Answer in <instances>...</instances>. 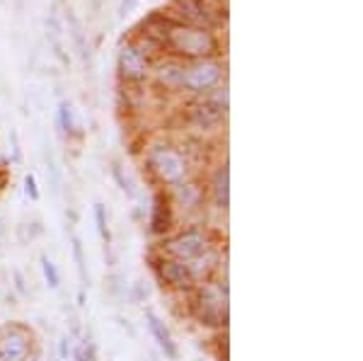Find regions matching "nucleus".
Returning a JSON list of instances; mask_svg holds the SVG:
<instances>
[{
    "label": "nucleus",
    "instance_id": "obj_4",
    "mask_svg": "<svg viewBox=\"0 0 363 361\" xmlns=\"http://www.w3.org/2000/svg\"><path fill=\"white\" fill-rule=\"evenodd\" d=\"M203 245H206V240H203L201 233H186V235H179L177 240L169 243V250L179 260H194L196 255H201Z\"/></svg>",
    "mask_w": 363,
    "mask_h": 361
},
{
    "label": "nucleus",
    "instance_id": "obj_9",
    "mask_svg": "<svg viewBox=\"0 0 363 361\" xmlns=\"http://www.w3.org/2000/svg\"><path fill=\"white\" fill-rule=\"evenodd\" d=\"M216 191H218V201L228 204V170H220L216 177Z\"/></svg>",
    "mask_w": 363,
    "mask_h": 361
},
{
    "label": "nucleus",
    "instance_id": "obj_10",
    "mask_svg": "<svg viewBox=\"0 0 363 361\" xmlns=\"http://www.w3.org/2000/svg\"><path fill=\"white\" fill-rule=\"evenodd\" d=\"M42 267H44V277H46V282L51 284V287H58V272H56V267H54V262H49V260H42Z\"/></svg>",
    "mask_w": 363,
    "mask_h": 361
},
{
    "label": "nucleus",
    "instance_id": "obj_11",
    "mask_svg": "<svg viewBox=\"0 0 363 361\" xmlns=\"http://www.w3.org/2000/svg\"><path fill=\"white\" fill-rule=\"evenodd\" d=\"M25 184H27V194H32L34 199H37L39 194H37V189H34V177H27V179H25Z\"/></svg>",
    "mask_w": 363,
    "mask_h": 361
},
{
    "label": "nucleus",
    "instance_id": "obj_2",
    "mask_svg": "<svg viewBox=\"0 0 363 361\" xmlns=\"http://www.w3.org/2000/svg\"><path fill=\"white\" fill-rule=\"evenodd\" d=\"M218 78H220V68L216 63H199V66H191L179 73V83L196 92L213 87L218 83Z\"/></svg>",
    "mask_w": 363,
    "mask_h": 361
},
{
    "label": "nucleus",
    "instance_id": "obj_1",
    "mask_svg": "<svg viewBox=\"0 0 363 361\" xmlns=\"http://www.w3.org/2000/svg\"><path fill=\"white\" fill-rule=\"evenodd\" d=\"M165 44L172 51L184 56H208L211 51H216V39L208 32L196 27H182V25L169 27Z\"/></svg>",
    "mask_w": 363,
    "mask_h": 361
},
{
    "label": "nucleus",
    "instance_id": "obj_5",
    "mask_svg": "<svg viewBox=\"0 0 363 361\" xmlns=\"http://www.w3.org/2000/svg\"><path fill=\"white\" fill-rule=\"evenodd\" d=\"M119 66H121V73H124L128 80H140L145 75V58L138 49H133V46H124V49H121Z\"/></svg>",
    "mask_w": 363,
    "mask_h": 361
},
{
    "label": "nucleus",
    "instance_id": "obj_7",
    "mask_svg": "<svg viewBox=\"0 0 363 361\" xmlns=\"http://www.w3.org/2000/svg\"><path fill=\"white\" fill-rule=\"evenodd\" d=\"M148 323H150V330H153V335L157 337V342H160V347L165 349V352L169 354V357H174V345H172V337H169V333L165 330V325L157 320L153 313H148Z\"/></svg>",
    "mask_w": 363,
    "mask_h": 361
},
{
    "label": "nucleus",
    "instance_id": "obj_3",
    "mask_svg": "<svg viewBox=\"0 0 363 361\" xmlns=\"http://www.w3.org/2000/svg\"><path fill=\"white\" fill-rule=\"evenodd\" d=\"M153 167L162 179H167V182H179L186 172L184 160H182L174 150H167V148H160L153 153Z\"/></svg>",
    "mask_w": 363,
    "mask_h": 361
},
{
    "label": "nucleus",
    "instance_id": "obj_6",
    "mask_svg": "<svg viewBox=\"0 0 363 361\" xmlns=\"http://www.w3.org/2000/svg\"><path fill=\"white\" fill-rule=\"evenodd\" d=\"M27 337L20 333H10L0 340V359L3 361H25L27 357Z\"/></svg>",
    "mask_w": 363,
    "mask_h": 361
},
{
    "label": "nucleus",
    "instance_id": "obj_8",
    "mask_svg": "<svg viewBox=\"0 0 363 361\" xmlns=\"http://www.w3.org/2000/svg\"><path fill=\"white\" fill-rule=\"evenodd\" d=\"M165 274L169 282H174L177 287H184L186 282H189V267H184V265H169L167 270H165Z\"/></svg>",
    "mask_w": 363,
    "mask_h": 361
}]
</instances>
